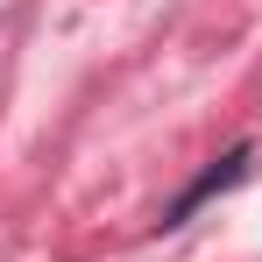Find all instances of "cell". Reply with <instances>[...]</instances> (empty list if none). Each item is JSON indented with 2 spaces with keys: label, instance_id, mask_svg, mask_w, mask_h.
<instances>
[{
  "label": "cell",
  "instance_id": "obj_1",
  "mask_svg": "<svg viewBox=\"0 0 262 262\" xmlns=\"http://www.w3.org/2000/svg\"><path fill=\"white\" fill-rule=\"evenodd\" d=\"M248 156H255L248 142H234L227 156H213V163H206V170H199V177H191V184H184V191L170 199V206H163V220H156V227L170 234V227H184V220L199 213V206H206L213 191H227V184H241V177H248Z\"/></svg>",
  "mask_w": 262,
  "mask_h": 262
}]
</instances>
